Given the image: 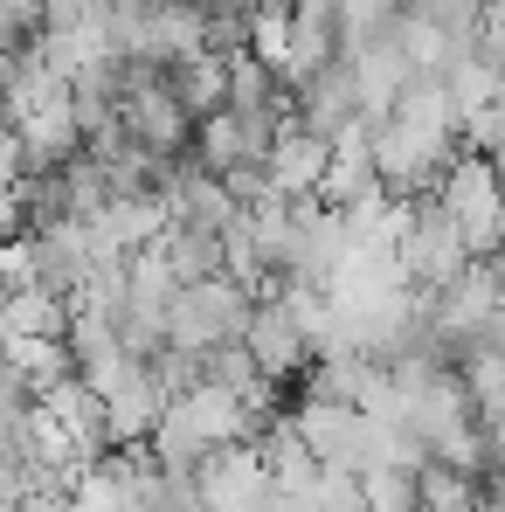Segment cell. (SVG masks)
<instances>
[{
    "instance_id": "6da1fadb",
    "label": "cell",
    "mask_w": 505,
    "mask_h": 512,
    "mask_svg": "<svg viewBox=\"0 0 505 512\" xmlns=\"http://www.w3.org/2000/svg\"><path fill=\"white\" fill-rule=\"evenodd\" d=\"M250 291L236 277H201V284H180L167 305V346L180 353H215V346L243 340L250 326Z\"/></svg>"
},
{
    "instance_id": "7a4b0ae2",
    "label": "cell",
    "mask_w": 505,
    "mask_h": 512,
    "mask_svg": "<svg viewBox=\"0 0 505 512\" xmlns=\"http://www.w3.org/2000/svg\"><path fill=\"white\" fill-rule=\"evenodd\" d=\"M499 173H492V160L485 153H457L450 167L436 173V215L464 236V250L471 256H492V222H499Z\"/></svg>"
},
{
    "instance_id": "3957f363",
    "label": "cell",
    "mask_w": 505,
    "mask_h": 512,
    "mask_svg": "<svg viewBox=\"0 0 505 512\" xmlns=\"http://www.w3.org/2000/svg\"><path fill=\"white\" fill-rule=\"evenodd\" d=\"M291 429L305 436V450L319 457V471H346V478H360L367 471V416L360 409H346V402H298L291 409Z\"/></svg>"
},
{
    "instance_id": "277c9868",
    "label": "cell",
    "mask_w": 505,
    "mask_h": 512,
    "mask_svg": "<svg viewBox=\"0 0 505 512\" xmlns=\"http://www.w3.org/2000/svg\"><path fill=\"white\" fill-rule=\"evenodd\" d=\"M395 263H402V277H409L416 291H443V284L471 263V250H464V236H457L436 208H416L409 229H402V243H395Z\"/></svg>"
},
{
    "instance_id": "5b68a950",
    "label": "cell",
    "mask_w": 505,
    "mask_h": 512,
    "mask_svg": "<svg viewBox=\"0 0 505 512\" xmlns=\"http://www.w3.org/2000/svg\"><path fill=\"white\" fill-rule=\"evenodd\" d=\"M243 353L256 360V374L263 381H291V374H305V360H312V340L298 333V319L284 312V298H256L250 305V326H243Z\"/></svg>"
},
{
    "instance_id": "8992f818",
    "label": "cell",
    "mask_w": 505,
    "mask_h": 512,
    "mask_svg": "<svg viewBox=\"0 0 505 512\" xmlns=\"http://www.w3.org/2000/svg\"><path fill=\"white\" fill-rule=\"evenodd\" d=\"M326 153H333V139L305 132L298 118H277L270 153H263V173H270V187H277L284 201H312V194H319V173H326Z\"/></svg>"
},
{
    "instance_id": "52a82bcc",
    "label": "cell",
    "mask_w": 505,
    "mask_h": 512,
    "mask_svg": "<svg viewBox=\"0 0 505 512\" xmlns=\"http://www.w3.org/2000/svg\"><path fill=\"white\" fill-rule=\"evenodd\" d=\"M167 416L187 429L201 450H215V443H243V436H250V409H243V395H229V388H215V381H194L187 395H173Z\"/></svg>"
},
{
    "instance_id": "ba28073f",
    "label": "cell",
    "mask_w": 505,
    "mask_h": 512,
    "mask_svg": "<svg viewBox=\"0 0 505 512\" xmlns=\"http://www.w3.org/2000/svg\"><path fill=\"white\" fill-rule=\"evenodd\" d=\"M160 409H167V388L153 381V360H139V367L104 395V450H111V443H146L153 423H160Z\"/></svg>"
},
{
    "instance_id": "9c48e42d",
    "label": "cell",
    "mask_w": 505,
    "mask_h": 512,
    "mask_svg": "<svg viewBox=\"0 0 505 512\" xmlns=\"http://www.w3.org/2000/svg\"><path fill=\"white\" fill-rule=\"evenodd\" d=\"M291 97H298L291 118H298L305 132H319V139H333V132H346V125L360 118V97H353V70H346V56H333L319 77H305Z\"/></svg>"
},
{
    "instance_id": "30bf717a",
    "label": "cell",
    "mask_w": 505,
    "mask_h": 512,
    "mask_svg": "<svg viewBox=\"0 0 505 512\" xmlns=\"http://www.w3.org/2000/svg\"><path fill=\"white\" fill-rule=\"evenodd\" d=\"M35 409H42L49 423L63 429V436H70V443L84 450L90 464L104 457V402L90 395V388H84V381H77V374H70V381H56V388H49V395H42Z\"/></svg>"
},
{
    "instance_id": "8fae6325",
    "label": "cell",
    "mask_w": 505,
    "mask_h": 512,
    "mask_svg": "<svg viewBox=\"0 0 505 512\" xmlns=\"http://www.w3.org/2000/svg\"><path fill=\"white\" fill-rule=\"evenodd\" d=\"M339 56V21L326 7H291V56H284V90H298L305 77H319Z\"/></svg>"
},
{
    "instance_id": "7c38bea8",
    "label": "cell",
    "mask_w": 505,
    "mask_h": 512,
    "mask_svg": "<svg viewBox=\"0 0 505 512\" xmlns=\"http://www.w3.org/2000/svg\"><path fill=\"white\" fill-rule=\"evenodd\" d=\"M0 346H7V360H0V367H7V381H14L28 402H42L56 381H70V374H77L63 340H0Z\"/></svg>"
},
{
    "instance_id": "4fadbf2b",
    "label": "cell",
    "mask_w": 505,
    "mask_h": 512,
    "mask_svg": "<svg viewBox=\"0 0 505 512\" xmlns=\"http://www.w3.org/2000/svg\"><path fill=\"white\" fill-rule=\"evenodd\" d=\"M167 90L180 97V111L201 125V118H215V111L229 104V63H222L215 49H201V56H187V63L167 70Z\"/></svg>"
},
{
    "instance_id": "5bb4252c",
    "label": "cell",
    "mask_w": 505,
    "mask_h": 512,
    "mask_svg": "<svg viewBox=\"0 0 505 512\" xmlns=\"http://www.w3.org/2000/svg\"><path fill=\"white\" fill-rule=\"evenodd\" d=\"M146 250L173 270V284H201V277H222V243L208 229H187V222H167Z\"/></svg>"
},
{
    "instance_id": "9a60e30c",
    "label": "cell",
    "mask_w": 505,
    "mask_h": 512,
    "mask_svg": "<svg viewBox=\"0 0 505 512\" xmlns=\"http://www.w3.org/2000/svg\"><path fill=\"white\" fill-rule=\"evenodd\" d=\"M416 512H478V478L429 457L416 471Z\"/></svg>"
},
{
    "instance_id": "2e32d148",
    "label": "cell",
    "mask_w": 505,
    "mask_h": 512,
    "mask_svg": "<svg viewBox=\"0 0 505 512\" xmlns=\"http://www.w3.org/2000/svg\"><path fill=\"white\" fill-rule=\"evenodd\" d=\"M367 512H416V471H360Z\"/></svg>"
},
{
    "instance_id": "e0dca14e",
    "label": "cell",
    "mask_w": 505,
    "mask_h": 512,
    "mask_svg": "<svg viewBox=\"0 0 505 512\" xmlns=\"http://www.w3.org/2000/svg\"><path fill=\"white\" fill-rule=\"evenodd\" d=\"M305 512H367V499H360V478H346V471H319V485L298 499Z\"/></svg>"
},
{
    "instance_id": "ac0fdd59",
    "label": "cell",
    "mask_w": 505,
    "mask_h": 512,
    "mask_svg": "<svg viewBox=\"0 0 505 512\" xmlns=\"http://www.w3.org/2000/svg\"><path fill=\"white\" fill-rule=\"evenodd\" d=\"M14 180H28V160H21L14 125H0V187H14Z\"/></svg>"
},
{
    "instance_id": "d6986e66",
    "label": "cell",
    "mask_w": 505,
    "mask_h": 512,
    "mask_svg": "<svg viewBox=\"0 0 505 512\" xmlns=\"http://www.w3.org/2000/svg\"><path fill=\"white\" fill-rule=\"evenodd\" d=\"M485 160H492V173H499V187H505V132H499V146H492Z\"/></svg>"
},
{
    "instance_id": "ffe728a7",
    "label": "cell",
    "mask_w": 505,
    "mask_h": 512,
    "mask_svg": "<svg viewBox=\"0 0 505 512\" xmlns=\"http://www.w3.org/2000/svg\"><path fill=\"white\" fill-rule=\"evenodd\" d=\"M492 250H505V201H499V222H492Z\"/></svg>"
}]
</instances>
